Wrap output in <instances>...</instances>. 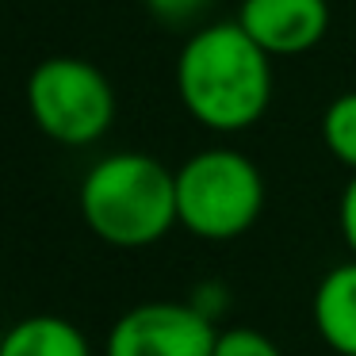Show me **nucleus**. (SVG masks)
<instances>
[{
    "instance_id": "1",
    "label": "nucleus",
    "mask_w": 356,
    "mask_h": 356,
    "mask_svg": "<svg viewBox=\"0 0 356 356\" xmlns=\"http://www.w3.org/2000/svg\"><path fill=\"white\" fill-rule=\"evenodd\" d=\"M172 81L184 111L211 134H241L257 127L276 96L272 58L238 19H211L188 35Z\"/></svg>"
},
{
    "instance_id": "2",
    "label": "nucleus",
    "mask_w": 356,
    "mask_h": 356,
    "mask_svg": "<svg viewBox=\"0 0 356 356\" xmlns=\"http://www.w3.org/2000/svg\"><path fill=\"white\" fill-rule=\"evenodd\" d=\"M81 222L111 249H149L169 238L177 218V169L142 149L96 157L77 188Z\"/></svg>"
},
{
    "instance_id": "3",
    "label": "nucleus",
    "mask_w": 356,
    "mask_h": 356,
    "mask_svg": "<svg viewBox=\"0 0 356 356\" xmlns=\"http://www.w3.org/2000/svg\"><path fill=\"white\" fill-rule=\"evenodd\" d=\"M264 172L245 149L207 146L177 165V218L200 241H238L264 211Z\"/></svg>"
},
{
    "instance_id": "4",
    "label": "nucleus",
    "mask_w": 356,
    "mask_h": 356,
    "mask_svg": "<svg viewBox=\"0 0 356 356\" xmlns=\"http://www.w3.org/2000/svg\"><path fill=\"white\" fill-rule=\"evenodd\" d=\"M27 111L50 142L85 149L100 142L115 123V88L100 65L73 54L42 58L27 77Z\"/></svg>"
},
{
    "instance_id": "5",
    "label": "nucleus",
    "mask_w": 356,
    "mask_h": 356,
    "mask_svg": "<svg viewBox=\"0 0 356 356\" xmlns=\"http://www.w3.org/2000/svg\"><path fill=\"white\" fill-rule=\"evenodd\" d=\"M218 333L188 299H149L111 322L104 356H215Z\"/></svg>"
},
{
    "instance_id": "6",
    "label": "nucleus",
    "mask_w": 356,
    "mask_h": 356,
    "mask_svg": "<svg viewBox=\"0 0 356 356\" xmlns=\"http://www.w3.org/2000/svg\"><path fill=\"white\" fill-rule=\"evenodd\" d=\"M238 19L245 35L272 58H302L330 35V0H241Z\"/></svg>"
},
{
    "instance_id": "7",
    "label": "nucleus",
    "mask_w": 356,
    "mask_h": 356,
    "mask_svg": "<svg viewBox=\"0 0 356 356\" xmlns=\"http://www.w3.org/2000/svg\"><path fill=\"white\" fill-rule=\"evenodd\" d=\"M310 318L322 337V345L333 356H356V261L333 264L318 280L314 299H310Z\"/></svg>"
},
{
    "instance_id": "8",
    "label": "nucleus",
    "mask_w": 356,
    "mask_h": 356,
    "mask_svg": "<svg viewBox=\"0 0 356 356\" xmlns=\"http://www.w3.org/2000/svg\"><path fill=\"white\" fill-rule=\"evenodd\" d=\"M0 356H92L85 330L62 314H27L8 325Z\"/></svg>"
},
{
    "instance_id": "9",
    "label": "nucleus",
    "mask_w": 356,
    "mask_h": 356,
    "mask_svg": "<svg viewBox=\"0 0 356 356\" xmlns=\"http://www.w3.org/2000/svg\"><path fill=\"white\" fill-rule=\"evenodd\" d=\"M318 134H322L325 154L337 165H345L348 172H356V88L333 96V100L325 104Z\"/></svg>"
},
{
    "instance_id": "10",
    "label": "nucleus",
    "mask_w": 356,
    "mask_h": 356,
    "mask_svg": "<svg viewBox=\"0 0 356 356\" xmlns=\"http://www.w3.org/2000/svg\"><path fill=\"white\" fill-rule=\"evenodd\" d=\"M142 8L157 19L161 27L169 31H200V27L211 24V8H215V0H142Z\"/></svg>"
},
{
    "instance_id": "11",
    "label": "nucleus",
    "mask_w": 356,
    "mask_h": 356,
    "mask_svg": "<svg viewBox=\"0 0 356 356\" xmlns=\"http://www.w3.org/2000/svg\"><path fill=\"white\" fill-rule=\"evenodd\" d=\"M215 356H284V348L257 325H230L218 333Z\"/></svg>"
},
{
    "instance_id": "12",
    "label": "nucleus",
    "mask_w": 356,
    "mask_h": 356,
    "mask_svg": "<svg viewBox=\"0 0 356 356\" xmlns=\"http://www.w3.org/2000/svg\"><path fill=\"white\" fill-rule=\"evenodd\" d=\"M337 230H341L345 249L353 253V261H356V172L345 180V188H341V200H337Z\"/></svg>"
},
{
    "instance_id": "13",
    "label": "nucleus",
    "mask_w": 356,
    "mask_h": 356,
    "mask_svg": "<svg viewBox=\"0 0 356 356\" xmlns=\"http://www.w3.org/2000/svg\"><path fill=\"white\" fill-rule=\"evenodd\" d=\"M188 302H192V307L200 310V314H207L211 322H218V318H222V310H226V287H222V284H215V280H207V284L195 287Z\"/></svg>"
}]
</instances>
